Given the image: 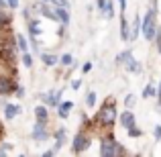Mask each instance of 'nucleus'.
<instances>
[{
    "label": "nucleus",
    "mask_w": 161,
    "mask_h": 157,
    "mask_svg": "<svg viewBox=\"0 0 161 157\" xmlns=\"http://www.w3.org/2000/svg\"><path fill=\"white\" fill-rule=\"evenodd\" d=\"M155 14H157V10H155V6H153L151 10H147V16L143 19L141 33L147 41H153L155 35H157V20H155Z\"/></svg>",
    "instance_id": "2"
},
{
    "label": "nucleus",
    "mask_w": 161,
    "mask_h": 157,
    "mask_svg": "<svg viewBox=\"0 0 161 157\" xmlns=\"http://www.w3.org/2000/svg\"><path fill=\"white\" fill-rule=\"evenodd\" d=\"M6 4H8L6 0H0V8H4V6H6Z\"/></svg>",
    "instance_id": "37"
},
{
    "label": "nucleus",
    "mask_w": 161,
    "mask_h": 157,
    "mask_svg": "<svg viewBox=\"0 0 161 157\" xmlns=\"http://www.w3.org/2000/svg\"><path fill=\"white\" fill-rule=\"evenodd\" d=\"M126 131H129V135H130V137H141V131H139L137 129V125H135V126H130V129H126Z\"/></svg>",
    "instance_id": "27"
},
{
    "label": "nucleus",
    "mask_w": 161,
    "mask_h": 157,
    "mask_svg": "<svg viewBox=\"0 0 161 157\" xmlns=\"http://www.w3.org/2000/svg\"><path fill=\"white\" fill-rule=\"evenodd\" d=\"M120 37H122V41H130L129 23H126V16H125V12H120Z\"/></svg>",
    "instance_id": "12"
},
{
    "label": "nucleus",
    "mask_w": 161,
    "mask_h": 157,
    "mask_svg": "<svg viewBox=\"0 0 161 157\" xmlns=\"http://www.w3.org/2000/svg\"><path fill=\"white\" fill-rule=\"evenodd\" d=\"M59 63H61V65H71V63H74V57H71L69 53H65V55H61Z\"/></svg>",
    "instance_id": "25"
},
{
    "label": "nucleus",
    "mask_w": 161,
    "mask_h": 157,
    "mask_svg": "<svg viewBox=\"0 0 161 157\" xmlns=\"http://www.w3.org/2000/svg\"><path fill=\"white\" fill-rule=\"evenodd\" d=\"M16 114H20V106H16V104H6L4 106V116H6L8 121H12Z\"/></svg>",
    "instance_id": "13"
},
{
    "label": "nucleus",
    "mask_w": 161,
    "mask_h": 157,
    "mask_svg": "<svg viewBox=\"0 0 161 157\" xmlns=\"http://www.w3.org/2000/svg\"><path fill=\"white\" fill-rule=\"evenodd\" d=\"M106 4H108V0H98V10L104 12L106 10Z\"/></svg>",
    "instance_id": "29"
},
{
    "label": "nucleus",
    "mask_w": 161,
    "mask_h": 157,
    "mask_svg": "<svg viewBox=\"0 0 161 157\" xmlns=\"http://www.w3.org/2000/svg\"><path fill=\"white\" fill-rule=\"evenodd\" d=\"M59 94L61 92H53V94H45L43 96V104H47V106H55L59 102Z\"/></svg>",
    "instance_id": "17"
},
{
    "label": "nucleus",
    "mask_w": 161,
    "mask_h": 157,
    "mask_svg": "<svg viewBox=\"0 0 161 157\" xmlns=\"http://www.w3.org/2000/svg\"><path fill=\"white\" fill-rule=\"evenodd\" d=\"M155 139H161V125H155Z\"/></svg>",
    "instance_id": "30"
},
{
    "label": "nucleus",
    "mask_w": 161,
    "mask_h": 157,
    "mask_svg": "<svg viewBox=\"0 0 161 157\" xmlns=\"http://www.w3.org/2000/svg\"><path fill=\"white\" fill-rule=\"evenodd\" d=\"M41 59H43V63H45V65H49V67L57 63V57H55L53 53H43V55H41Z\"/></svg>",
    "instance_id": "19"
},
{
    "label": "nucleus",
    "mask_w": 161,
    "mask_h": 157,
    "mask_svg": "<svg viewBox=\"0 0 161 157\" xmlns=\"http://www.w3.org/2000/svg\"><path fill=\"white\" fill-rule=\"evenodd\" d=\"M71 108H74V102H61V104H59L57 114H59L61 118H65L67 114H69V110H71Z\"/></svg>",
    "instance_id": "18"
},
{
    "label": "nucleus",
    "mask_w": 161,
    "mask_h": 157,
    "mask_svg": "<svg viewBox=\"0 0 161 157\" xmlns=\"http://www.w3.org/2000/svg\"><path fill=\"white\" fill-rule=\"evenodd\" d=\"M6 2H8V6H10V8H16V6H19V0H6Z\"/></svg>",
    "instance_id": "31"
},
{
    "label": "nucleus",
    "mask_w": 161,
    "mask_h": 157,
    "mask_svg": "<svg viewBox=\"0 0 161 157\" xmlns=\"http://www.w3.org/2000/svg\"><path fill=\"white\" fill-rule=\"evenodd\" d=\"M16 96H25V88L23 86H16Z\"/></svg>",
    "instance_id": "32"
},
{
    "label": "nucleus",
    "mask_w": 161,
    "mask_h": 157,
    "mask_svg": "<svg viewBox=\"0 0 161 157\" xmlns=\"http://www.w3.org/2000/svg\"><path fill=\"white\" fill-rule=\"evenodd\" d=\"M159 106H161V102H159Z\"/></svg>",
    "instance_id": "40"
},
{
    "label": "nucleus",
    "mask_w": 161,
    "mask_h": 157,
    "mask_svg": "<svg viewBox=\"0 0 161 157\" xmlns=\"http://www.w3.org/2000/svg\"><path fill=\"white\" fill-rule=\"evenodd\" d=\"M33 139L35 141H45V139H49V133L45 131V122H35V126H33Z\"/></svg>",
    "instance_id": "7"
},
{
    "label": "nucleus",
    "mask_w": 161,
    "mask_h": 157,
    "mask_svg": "<svg viewBox=\"0 0 161 157\" xmlns=\"http://www.w3.org/2000/svg\"><path fill=\"white\" fill-rule=\"evenodd\" d=\"M120 125L125 126V129H130V126H135V114L130 112V108H126L125 112L120 114Z\"/></svg>",
    "instance_id": "9"
},
{
    "label": "nucleus",
    "mask_w": 161,
    "mask_h": 157,
    "mask_svg": "<svg viewBox=\"0 0 161 157\" xmlns=\"http://www.w3.org/2000/svg\"><path fill=\"white\" fill-rule=\"evenodd\" d=\"M151 96H157V94H155L153 84H147V86L143 88V98H151Z\"/></svg>",
    "instance_id": "21"
},
{
    "label": "nucleus",
    "mask_w": 161,
    "mask_h": 157,
    "mask_svg": "<svg viewBox=\"0 0 161 157\" xmlns=\"http://www.w3.org/2000/svg\"><path fill=\"white\" fill-rule=\"evenodd\" d=\"M55 6H63V8H69V2L67 0H51Z\"/></svg>",
    "instance_id": "28"
},
{
    "label": "nucleus",
    "mask_w": 161,
    "mask_h": 157,
    "mask_svg": "<svg viewBox=\"0 0 161 157\" xmlns=\"http://www.w3.org/2000/svg\"><path fill=\"white\" fill-rule=\"evenodd\" d=\"M135 102H137V96H135V94H129L125 98V106H126V108H133Z\"/></svg>",
    "instance_id": "23"
},
{
    "label": "nucleus",
    "mask_w": 161,
    "mask_h": 157,
    "mask_svg": "<svg viewBox=\"0 0 161 157\" xmlns=\"http://www.w3.org/2000/svg\"><path fill=\"white\" fill-rule=\"evenodd\" d=\"M0 61L6 63V65H14L16 57H14V45L10 41H2L0 45Z\"/></svg>",
    "instance_id": "5"
},
{
    "label": "nucleus",
    "mask_w": 161,
    "mask_h": 157,
    "mask_svg": "<svg viewBox=\"0 0 161 157\" xmlns=\"http://www.w3.org/2000/svg\"><path fill=\"white\" fill-rule=\"evenodd\" d=\"M2 135H4V125L0 122V139H2Z\"/></svg>",
    "instance_id": "36"
},
{
    "label": "nucleus",
    "mask_w": 161,
    "mask_h": 157,
    "mask_svg": "<svg viewBox=\"0 0 161 157\" xmlns=\"http://www.w3.org/2000/svg\"><path fill=\"white\" fill-rule=\"evenodd\" d=\"M104 16H106V19H112V16H114V4L110 2V0H108V4H106V10H104Z\"/></svg>",
    "instance_id": "24"
},
{
    "label": "nucleus",
    "mask_w": 161,
    "mask_h": 157,
    "mask_svg": "<svg viewBox=\"0 0 161 157\" xmlns=\"http://www.w3.org/2000/svg\"><path fill=\"white\" fill-rule=\"evenodd\" d=\"M53 155H55V149H49V151L43 153V157H53Z\"/></svg>",
    "instance_id": "34"
},
{
    "label": "nucleus",
    "mask_w": 161,
    "mask_h": 157,
    "mask_svg": "<svg viewBox=\"0 0 161 157\" xmlns=\"http://www.w3.org/2000/svg\"><path fill=\"white\" fill-rule=\"evenodd\" d=\"M100 153H102L104 157L126 155V149H125V147H122L114 137H110V139H104V141H102V145H100Z\"/></svg>",
    "instance_id": "3"
},
{
    "label": "nucleus",
    "mask_w": 161,
    "mask_h": 157,
    "mask_svg": "<svg viewBox=\"0 0 161 157\" xmlns=\"http://www.w3.org/2000/svg\"><path fill=\"white\" fill-rule=\"evenodd\" d=\"M86 104H88V108H94V104H96V92H88Z\"/></svg>",
    "instance_id": "22"
},
{
    "label": "nucleus",
    "mask_w": 161,
    "mask_h": 157,
    "mask_svg": "<svg viewBox=\"0 0 161 157\" xmlns=\"http://www.w3.org/2000/svg\"><path fill=\"white\" fill-rule=\"evenodd\" d=\"M141 27H143V20L139 19V16H135L133 20V29H130V41H135L139 37V33H141Z\"/></svg>",
    "instance_id": "15"
},
{
    "label": "nucleus",
    "mask_w": 161,
    "mask_h": 157,
    "mask_svg": "<svg viewBox=\"0 0 161 157\" xmlns=\"http://www.w3.org/2000/svg\"><path fill=\"white\" fill-rule=\"evenodd\" d=\"M16 47H19L23 53L29 49V43H27V39H25V35H16Z\"/></svg>",
    "instance_id": "20"
},
{
    "label": "nucleus",
    "mask_w": 161,
    "mask_h": 157,
    "mask_svg": "<svg viewBox=\"0 0 161 157\" xmlns=\"http://www.w3.org/2000/svg\"><path fill=\"white\" fill-rule=\"evenodd\" d=\"M63 143H65V129H57L55 131V151H59L63 147Z\"/></svg>",
    "instance_id": "14"
},
{
    "label": "nucleus",
    "mask_w": 161,
    "mask_h": 157,
    "mask_svg": "<svg viewBox=\"0 0 161 157\" xmlns=\"http://www.w3.org/2000/svg\"><path fill=\"white\" fill-rule=\"evenodd\" d=\"M157 98H159V102H161V86H159V90H157Z\"/></svg>",
    "instance_id": "38"
},
{
    "label": "nucleus",
    "mask_w": 161,
    "mask_h": 157,
    "mask_svg": "<svg viewBox=\"0 0 161 157\" xmlns=\"http://www.w3.org/2000/svg\"><path fill=\"white\" fill-rule=\"evenodd\" d=\"M23 63L27 67H33V55H29L27 51H25V55H23Z\"/></svg>",
    "instance_id": "26"
},
{
    "label": "nucleus",
    "mask_w": 161,
    "mask_h": 157,
    "mask_svg": "<svg viewBox=\"0 0 161 157\" xmlns=\"http://www.w3.org/2000/svg\"><path fill=\"white\" fill-rule=\"evenodd\" d=\"M116 65H125V67H126V71H133V74H139V71H141V65L137 63V59L133 57V53H130V51H122V53H118V57H116Z\"/></svg>",
    "instance_id": "4"
},
{
    "label": "nucleus",
    "mask_w": 161,
    "mask_h": 157,
    "mask_svg": "<svg viewBox=\"0 0 161 157\" xmlns=\"http://www.w3.org/2000/svg\"><path fill=\"white\" fill-rule=\"evenodd\" d=\"M35 116L39 122H47L49 121V110H47V104H41L35 108Z\"/></svg>",
    "instance_id": "11"
},
{
    "label": "nucleus",
    "mask_w": 161,
    "mask_h": 157,
    "mask_svg": "<svg viewBox=\"0 0 161 157\" xmlns=\"http://www.w3.org/2000/svg\"><path fill=\"white\" fill-rule=\"evenodd\" d=\"M55 14H57V20L61 25H69V8H63V6H57L55 8Z\"/></svg>",
    "instance_id": "10"
},
{
    "label": "nucleus",
    "mask_w": 161,
    "mask_h": 157,
    "mask_svg": "<svg viewBox=\"0 0 161 157\" xmlns=\"http://www.w3.org/2000/svg\"><path fill=\"white\" fill-rule=\"evenodd\" d=\"M80 84H82V82H80V80H75V82L71 84V88H74V90H78V88H80Z\"/></svg>",
    "instance_id": "35"
},
{
    "label": "nucleus",
    "mask_w": 161,
    "mask_h": 157,
    "mask_svg": "<svg viewBox=\"0 0 161 157\" xmlns=\"http://www.w3.org/2000/svg\"><path fill=\"white\" fill-rule=\"evenodd\" d=\"M12 90H16V88H14V84L10 82V78H6V76H0V96L10 94Z\"/></svg>",
    "instance_id": "8"
},
{
    "label": "nucleus",
    "mask_w": 161,
    "mask_h": 157,
    "mask_svg": "<svg viewBox=\"0 0 161 157\" xmlns=\"http://www.w3.org/2000/svg\"><path fill=\"white\" fill-rule=\"evenodd\" d=\"M10 23H12L10 12H4L2 8H0V29H8V27H10Z\"/></svg>",
    "instance_id": "16"
},
{
    "label": "nucleus",
    "mask_w": 161,
    "mask_h": 157,
    "mask_svg": "<svg viewBox=\"0 0 161 157\" xmlns=\"http://www.w3.org/2000/svg\"><path fill=\"white\" fill-rule=\"evenodd\" d=\"M88 147H90V135L88 133H78L74 139V143H71V151L74 153H82V151H86Z\"/></svg>",
    "instance_id": "6"
},
{
    "label": "nucleus",
    "mask_w": 161,
    "mask_h": 157,
    "mask_svg": "<svg viewBox=\"0 0 161 157\" xmlns=\"http://www.w3.org/2000/svg\"><path fill=\"white\" fill-rule=\"evenodd\" d=\"M118 4H120V12L126 10V0H118Z\"/></svg>",
    "instance_id": "33"
},
{
    "label": "nucleus",
    "mask_w": 161,
    "mask_h": 157,
    "mask_svg": "<svg viewBox=\"0 0 161 157\" xmlns=\"http://www.w3.org/2000/svg\"><path fill=\"white\" fill-rule=\"evenodd\" d=\"M41 2H51V0H41Z\"/></svg>",
    "instance_id": "39"
},
{
    "label": "nucleus",
    "mask_w": 161,
    "mask_h": 157,
    "mask_svg": "<svg viewBox=\"0 0 161 157\" xmlns=\"http://www.w3.org/2000/svg\"><path fill=\"white\" fill-rule=\"evenodd\" d=\"M114 121H116V102H114L112 96H108L100 106L98 114H96V122L102 125L104 129H110L114 125Z\"/></svg>",
    "instance_id": "1"
}]
</instances>
